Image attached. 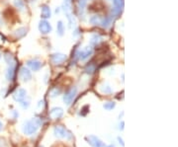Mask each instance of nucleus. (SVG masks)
<instances>
[{"instance_id":"26","label":"nucleus","mask_w":178,"mask_h":147,"mask_svg":"<svg viewBox=\"0 0 178 147\" xmlns=\"http://www.w3.org/2000/svg\"><path fill=\"white\" fill-rule=\"evenodd\" d=\"M2 126H3V123H2L1 122H0V130L2 129Z\"/></svg>"},{"instance_id":"1","label":"nucleus","mask_w":178,"mask_h":147,"mask_svg":"<svg viewBox=\"0 0 178 147\" xmlns=\"http://www.w3.org/2000/svg\"><path fill=\"white\" fill-rule=\"evenodd\" d=\"M41 124H42V121H41L40 118H32L24 124L23 131L27 135H32L35 132H37V130L40 129Z\"/></svg>"},{"instance_id":"3","label":"nucleus","mask_w":178,"mask_h":147,"mask_svg":"<svg viewBox=\"0 0 178 147\" xmlns=\"http://www.w3.org/2000/svg\"><path fill=\"white\" fill-rule=\"evenodd\" d=\"M86 139H87L88 143L90 144L92 147H105V143L102 141V140H100L97 136L90 135V136H88Z\"/></svg>"},{"instance_id":"27","label":"nucleus","mask_w":178,"mask_h":147,"mask_svg":"<svg viewBox=\"0 0 178 147\" xmlns=\"http://www.w3.org/2000/svg\"><path fill=\"white\" fill-rule=\"evenodd\" d=\"M108 147H115V145H113V144H111V145H109Z\"/></svg>"},{"instance_id":"9","label":"nucleus","mask_w":178,"mask_h":147,"mask_svg":"<svg viewBox=\"0 0 178 147\" xmlns=\"http://www.w3.org/2000/svg\"><path fill=\"white\" fill-rule=\"evenodd\" d=\"M13 98H14V100H16V101H18V102H22L23 100L26 98V91L24 89L17 90L14 93V95H13Z\"/></svg>"},{"instance_id":"2","label":"nucleus","mask_w":178,"mask_h":147,"mask_svg":"<svg viewBox=\"0 0 178 147\" xmlns=\"http://www.w3.org/2000/svg\"><path fill=\"white\" fill-rule=\"evenodd\" d=\"M53 132H54V134H56V136H58L59 138L70 139L72 137L71 133L68 131L67 129H65V128H64V126H61V125L56 126L54 129H53Z\"/></svg>"},{"instance_id":"6","label":"nucleus","mask_w":178,"mask_h":147,"mask_svg":"<svg viewBox=\"0 0 178 147\" xmlns=\"http://www.w3.org/2000/svg\"><path fill=\"white\" fill-rule=\"evenodd\" d=\"M64 115V110L61 108H53L51 113H50V116L53 119H58V118H60Z\"/></svg>"},{"instance_id":"10","label":"nucleus","mask_w":178,"mask_h":147,"mask_svg":"<svg viewBox=\"0 0 178 147\" xmlns=\"http://www.w3.org/2000/svg\"><path fill=\"white\" fill-rule=\"evenodd\" d=\"M28 66L31 67L32 70L37 71L42 67V62H41L40 60H38V59H32V60L28 61Z\"/></svg>"},{"instance_id":"8","label":"nucleus","mask_w":178,"mask_h":147,"mask_svg":"<svg viewBox=\"0 0 178 147\" xmlns=\"http://www.w3.org/2000/svg\"><path fill=\"white\" fill-rule=\"evenodd\" d=\"M92 52H93V50H92L91 48H86L85 50H82V51L79 53V58H80V60H82V61L86 60L87 58L90 57V55H92Z\"/></svg>"},{"instance_id":"14","label":"nucleus","mask_w":178,"mask_h":147,"mask_svg":"<svg viewBox=\"0 0 178 147\" xmlns=\"http://www.w3.org/2000/svg\"><path fill=\"white\" fill-rule=\"evenodd\" d=\"M13 77H14V65L11 64V66L7 70V73H6V78L8 80H12Z\"/></svg>"},{"instance_id":"22","label":"nucleus","mask_w":178,"mask_h":147,"mask_svg":"<svg viewBox=\"0 0 178 147\" xmlns=\"http://www.w3.org/2000/svg\"><path fill=\"white\" fill-rule=\"evenodd\" d=\"M16 5H17V6H19V7H21V9L24 7V4H23V2L21 1V0H18V1L16 0Z\"/></svg>"},{"instance_id":"21","label":"nucleus","mask_w":178,"mask_h":147,"mask_svg":"<svg viewBox=\"0 0 178 147\" xmlns=\"http://www.w3.org/2000/svg\"><path fill=\"white\" fill-rule=\"evenodd\" d=\"M21 105H22V107H23L24 109H27V108H28V107L30 106V102H29V101H27V102H25V101L23 102V101H22V104H21Z\"/></svg>"},{"instance_id":"23","label":"nucleus","mask_w":178,"mask_h":147,"mask_svg":"<svg viewBox=\"0 0 178 147\" xmlns=\"http://www.w3.org/2000/svg\"><path fill=\"white\" fill-rule=\"evenodd\" d=\"M93 71H94V67H93V66H90V67H88L86 69V72L87 73H90V74H91V73H93Z\"/></svg>"},{"instance_id":"13","label":"nucleus","mask_w":178,"mask_h":147,"mask_svg":"<svg viewBox=\"0 0 178 147\" xmlns=\"http://www.w3.org/2000/svg\"><path fill=\"white\" fill-rule=\"evenodd\" d=\"M42 17L46 19L51 17V9L47 7V6H44L42 8Z\"/></svg>"},{"instance_id":"7","label":"nucleus","mask_w":178,"mask_h":147,"mask_svg":"<svg viewBox=\"0 0 178 147\" xmlns=\"http://www.w3.org/2000/svg\"><path fill=\"white\" fill-rule=\"evenodd\" d=\"M39 30L42 32L43 34H47V33H50L52 31V27L47 21H42L39 25Z\"/></svg>"},{"instance_id":"5","label":"nucleus","mask_w":178,"mask_h":147,"mask_svg":"<svg viewBox=\"0 0 178 147\" xmlns=\"http://www.w3.org/2000/svg\"><path fill=\"white\" fill-rule=\"evenodd\" d=\"M65 59L66 56L64 55H61V53H56V55H53L52 56V61L54 64H61L65 61Z\"/></svg>"},{"instance_id":"19","label":"nucleus","mask_w":178,"mask_h":147,"mask_svg":"<svg viewBox=\"0 0 178 147\" xmlns=\"http://www.w3.org/2000/svg\"><path fill=\"white\" fill-rule=\"evenodd\" d=\"M110 22H111V20L109 18H105L103 20H101V24L103 25V27H108L110 25Z\"/></svg>"},{"instance_id":"25","label":"nucleus","mask_w":178,"mask_h":147,"mask_svg":"<svg viewBox=\"0 0 178 147\" xmlns=\"http://www.w3.org/2000/svg\"><path fill=\"white\" fill-rule=\"evenodd\" d=\"M118 139H119V141H120V143L122 144V146H124V142H123V139H122V138H120V137H119Z\"/></svg>"},{"instance_id":"4","label":"nucleus","mask_w":178,"mask_h":147,"mask_svg":"<svg viewBox=\"0 0 178 147\" xmlns=\"http://www.w3.org/2000/svg\"><path fill=\"white\" fill-rule=\"evenodd\" d=\"M76 92H77L76 88H71L70 90H68V91L65 93L64 96V103H65L66 105L71 104V102L73 101V99H74L75 95H76Z\"/></svg>"},{"instance_id":"18","label":"nucleus","mask_w":178,"mask_h":147,"mask_svg":"<svg viewBox=\"0 0 178 147\" xmlns=\"http://www.w3.org/2000/svg\"><path fill=\"white\" fill-rule=\"evenodd\" d=\"M90 22L93 24V25H97V24H101V20L98 16H94L90 19Z\"/></svg>"},{"instance_id":"11","label":"nucleus","mask_w":178,"mask_h":147,"mask_svg":"<svg viewBox=\"0 0 178 147\" xmlns=\"http://www.w3.org/2000/svg\"><path fill=\"white\" fill-rule=\"evenodd\" d=\"M20 77H21L23 81H29V80H31V78H32V74L28 69L23 67V68H21V71H20Z\"/></svg>"},{"instance_id":"20","label":"nucleus","mask_w":178,"mask_h":147,"mask_svg":"<svg viewBox=\"0 0 178 147\" xmlns=\"http://www.w3.org/2000/svg\"><path fill=\"white\" fill-rule=\"evenodd\" d=\"M87 0H79V8L80 9H83L84 6L86 5Z\"/></svg>"},{"instance_id":"15","label":"nucleus","mask_w":178,"mask_h":147,"mask_svg":"<svg viewBox=\"0 0 178 147\" xmlns=\"http://www.w3.org/2000/svg\"><path fill=\"white\" fill-rule=\"evenodd\" d=\"M101 91L102 93H105V94H110V93L112 92V89H111V87L109 86V85H103L101 87Z\"/></svg>"},{"instance_id":"17","label":"nucleus","mask_w":178,"mask_h":147,"mask_svg":"<svg viewBox=\"0 0 178 147\" xmlns=\"http://www.w3.org/2000/svg\"><path fill=\"white\" fill-rule=\"evenodd\" d=\"M64 26L63 24V22H58V32L59 35H63L64 34Z\"/></svg>"},{"instance_id":"29","label":"nucleus","mask_w":178,"mask_h":147,"mask_svg":"<svg viewBox=\"0 0 178 147\" xmlns=\"http://www.w3.org/2000/svg\"><path fill=\"white\" fill-rule=\"evenodd\" d=\"M0 57H1V55H0Z\"/></svg>"},{"instance_id":"28","label":"nucleus","mask_w":178,"mask_h":147,"mask_svg":"<svg viewBox=\"0 0 178 147\" xmlns=\"http://www.w3.org/2000/svg\"><path fill=\"white\" fill-rule=\"evenodd\" d=\"M65 2H70V0H64Z\"/></svg>"},{"instance_id":"16","label":"nucleus","mask_w":178,"mask_h":147,"mask_svg":"<svg viewBox=\"0 0 178 147\" xmlns=\"http://www.w3.org/2000/svg\"><path fill=\"white\" fill-rule=\"evenodd\" d=\"M115 108V103L114 102H108L104 105V109L105 110H108V111H110V110H113Z\"/></svg>"},{"instance_id":"24","label":"nucleus","mask_w":178,"mask_h":147,"mask_svg":"<svg viewBox=\"0 0 178 147\" xmlns=\"http://www.w3.org/2000/svg\"><path fill=\"white\" fill-rule=\"evenodd\" d=\"M58 94H59V91H58V89H56L54 91H53V92H52V96H53V97H56Z\"/></svg>"},{"instance_id":"12","label":"nucleus","mask_w":178,"mask_h":147,"mask_svg":"<svg viewBox=\"0 0 178 147\" xmlns=\"http://www.w3.org/2000/svg\"><path fill=\"white\" fill-rule=\"evenodd\" d=\"M114 10L113 12L115 13V14H119V13L122 11L123 7H124V1L123 0H114Z\"/></svg>"}]
</instances>
